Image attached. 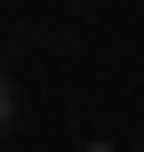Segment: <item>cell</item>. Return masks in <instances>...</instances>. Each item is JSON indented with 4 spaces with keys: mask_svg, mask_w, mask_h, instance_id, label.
I'll return each mask as SVG.
<instances>
[{
    "mask_svg": "<svg viewBox=\"0 0 144 152\" xmlns=\"http://www.w3.org/2000/svg\"><path fill=\"white\" fill-rule=\"evenodd\" d=\"M88 152H104V144H88Z\"/></svg>",
    "mask_w": 144,
    "mask_h": 152,
    "instance_id": "1",
    "label": "cell"
}]
</instances>
